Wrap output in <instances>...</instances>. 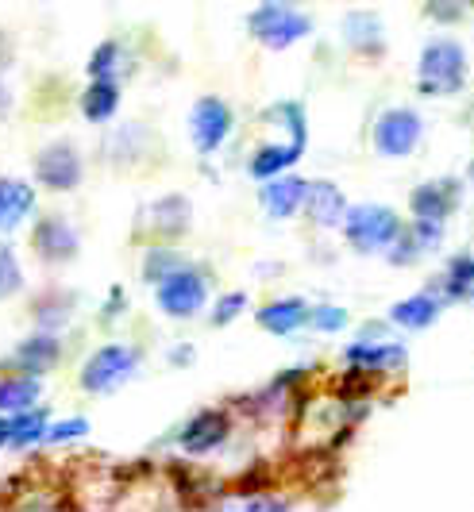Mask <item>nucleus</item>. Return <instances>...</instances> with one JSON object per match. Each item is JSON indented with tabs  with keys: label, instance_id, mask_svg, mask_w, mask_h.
I'll list each match as a JSON object with an SVG mask.
<instances>
[{
	"label": "nucleus",
	"instance_id": "obj_24",
	"mask_svg": "<svg viewBox=\"0 0 474 512\" xmlns=\"http://www.w3.org/2000/svg\"><path fill=\"white\" fill-rule=\"evenodd\" d=\"M474 293V255H455L444 274V297L448 301H471Z\"/></svg>",
	"mask_w": 474,
	"mask_h": 512
},
{
	"label": "nucleus",
	"instance_id": "obj_15",
	"mask_svg": "<svg viewBox=\"0 0 474 512\" xmlns=\"http://www.w3.org/2000/svg\"><path fill=\"white\" fill-rule=\"evenodd\" d=\"M305 212L309 220L320 228H340L347 220V201L332 181H309V193H305Z\"/></svg>",
	"mask_w": 474,
	"mask_h": 512
},
{
	"label": "nucleus",
	"instance_id": "obj_13",
	"mask_svg": "<svg viewBox=\"0 0 474 512\" xmlns=\"http://www.w3.org/2000/svg\"><path fill=\"white\" fill-rule=\"evenodd\" d=\"M305 193H309V181L297 174H282V178L266 181L259 201L270 220H290L297 208H305Z\"/></svg>",
	"mask_w": 474,
	"mask_h": 512
},
{
	"label": "nucleus",
	"instance_id": "obj_14",
	"mask_svg": "<svg viewBox=\"0 0 474 512\" xmlns=\"http://www.w3.org/2000/svg\"><path fill=\"white\" fill-rule=\"evenodd\" d=\"M58 359H62V343L51 332L27 335L24 343L16 347V366H20V374H27V378H43L47 370L58 366Z\"/></svg>",
	"mask_w": 474,
	"mask_h": 512
},
{
	"label": "nucleus",
	"instance_id": "obj_35",
	"mask_svg": "<svg viewBox=\"0 0 474 512\" xmlns=\"http://www.w3.org/2000/svg\"><path fill=\"white\" fill-rule=\"evenodd\" d=\"M124 289H120V285H116V289H112V305H105V316H120V312H124Z\"/></svg>",
	"mask_w": 474,
	"mask_h": 512
},
{
	"label": "nucleus",
	"instance_id": "obj_26",
	"mask_svg": "<svg viewBox=\"0 0 474 512\" xmlns=\"http://www.w3.org/2000/svg\"><path fill=\"white\" fill-rule=\"evenodd\" d=\"M178 270H185V262L178 251H170V247H151V255H147V262H143V278L155 285H162L166 278H174Z\"/></svg>",
	"mask_w": 474,
	"mask_h": 512
},
{
	"label": "nucleus",
	"instance_id": "obj_31",
	"mask_svg": "<svg viewBox=\"0 0 474 512\" xmlns=\"http://www.w3.org/2000/svg\"><path fill=\"white\" fill-rule=\"evenodd\" d=\"M309 324H313L316 332H340L343 324H347V312L336 305H316L309 312Z\"/></svg>",
	"mask_w": 474,
	"mask_h": 512
},
{
	"label": "nucleus",
	"instance_id": "obj_33",
	"mask_svg": "<svg viewBox=\"0 0 474 512\" xmlns=\"http://www.w3.org/2000/svg\"><path fill=\"white\" fill-rule=\"evenodd\" d=\"M247 308V293H228V297H220L216 301V312H212V324H228V320H236L239 312Z\"/></svg>",
	"mask_w": 474,
	"mask_h": 512
},
{
	"label": "nucleus",
	"instance_id": "obj_2",
	"mask_svg": "<svg viewBox=\"0 0 474 512\" xmlns=\"http://www.w3.org/2000/svg\"><path fill=\"white\" fill-rule=\"evenodd\" d=\"M401 220H397L394 208L386 205H355L347 208V220H343V235L355 251L374 255V251H390L401 235Z\"/></svg>",
	"mask_w": 474,
	"mask_h": 512
},
{
	"label": "nucleus",
	"instance_id": "obj_29",
	"mask_svg": "<svg viewBox=\"0 0 474 512\" xmlns=\"http://www.w3.org/2000/svg\"><path fill=\"white\" fill-rule=\"evenodd\" d=\"M24 285V270H20V258L8 243H0V301H8L16 289Z\"/></svg>",
	"mask_w": 474,
	"mask_h": 512
},
{
	"label": "nucleus",
	"instance_id": "obj_21",
	"mask_svg": "<svg viewBox=\"0 0 474 512\" xmlns=\"http://www.w3.org/2000/svg\"><path fill=\"white\" fill-rule=\"evenodd\" d=\"M120 108V85L116 81H93L85 93H81V116L89 124H105L116 116Z\"/></svg>",
	"mask_w": 474,
	"mask_h": 512
},
{
	"label": "nucleus",
	"instance_id": "obj_20",
	"mask_svg": "<svg viewBox=\"0 0 474 512\" xmlns=\"http://www.w3.org/2000/svg\"><path fill=\"white\" fill-rule=\"evenodd\" d=\"M301 151H305V147H293V143H266V147L255 151L247 170H251V178L274 181V178H282L293 162L301 158Z\"/></svg>",
	"mask_w": 474,
	"mask_h": 512
},
{
	"label": "nucleus",
	"instance_id": "obj_36",
	"mask_svg": "<svg viewBox=\"0 0 474 512\" xmlns=\"http://www.w3.org/2000/svg\"><path fill=\"white\" fill-rule=\"evenodd\" d=\"M189 359H193V347H189V343H182V347L170 351V362H174V366H185Z\"/></svg>",
	"mask_w": 474,
	"mask_h": 512
},
{
	"label": "nucleus",
	"instance_id": "obj_7",
	"mask_svg": "<svg viewBox=\"0 0 474 512\" xmlns=\"http://www.w3.org/2000/svg\"><path fill=\"white\" fill-rule=\"evenodd\" d=\"M205 297H209V285H205V278H201L197 270H189V266L158 285V308H162L166 316H174V320L197 316V312L205 308Z\"/></svg>",
	"mask_w": 474,
	"mask_h": 512
},
{
	"label": "nucleus",
	"instance_id": "obj_19",
	"mask_svg": "<svg viewBox=\"0 0 474 512\" xmlns=\"http://www.w3.org/2000/svg\"><path fill=\"white\" fill-rule=\"evenodd\" d=\"M343 39L355 47L359 54H382L386 35H382V20L374 12H347L343 16Z\"/></svg>",
	"mask_w": 474,
	"mask_h": 512
},
{
	"label": "nucleus",
	"instance_id": "obj_27",
	"mask_svg": "<svg viewBox=\"0 0 474 512\" xmlns=\"http://www.w3.org/2000/svg\"><path fill=\"white\" fill-rule=\"evenodd\" d=\"M274 120H282V128L290 131V143L293 147H305L309 143V128H305V108L297 101H282L270 108Z\"/></svg>",
	"mask_w": 474,
	"mask_h": 512
},
{
	"label": "nucleus",
	"instance_id": "obj_11",
	"mask_svg": "<svg viewBox=\"0 0 474 512\" xmlns=\"http://www.w3.org/2000/svg\"><path fill=\"white\" fill-rule=\"evenodd\" d=\"M228 432H232V420H228V412L201 409L182 428L185 455H209V451H216V447L228 439Z\"/></svg>",
	"mask_w": 474,
	"mask_h": 512
},
{
	"label": "nucleus",
	"instance_id": "obj_5",
	"mask_svg": "<svg viewBox=\"0 0 474 512\" xmlns=\"http://www.w3.org/2000/svg\"><path fill=\"white\" fill-rule=\"evenodd\" d=\"M424 135V120L421 112L413 108H386L374 124V151L382 158H405V154L417 151Z\"/></svg>",
	"mask_w": 474,
	"mask_h": 512
},
{
	"label": "nucleus",
	"instance_id": "obj_32",
	"mask_svg": "<svg viewBox=\"0 0 474 512\" xmlns=\"http://www.w3.org/2000/svg\"><path fill=\"white\" fill-rule=\"evenodd\" d=\"M89 432V420H81V416H74V420H62V424H51L47 428V439L43 443H70V439H78Z\"/></svg>",
	"mask_w": 474,
	"mask_h": 512
},
{
	"label": "nucleus",
	"instance_id": "obj_22",
	"mask_svg": "<svg viewBox=\"0 0 474 512\" xmlns=\"http://www.w3.org/2000/svg\"><path fill=\"white\" fill-rule=\"evenodd\" d=\"M39 401V378H27V374H8L0 378V412H31Z\"/></svg>",
	"mask_w": 474,
	"mask_h": 512
},
{
	"label": "nucleus",
	"instance_id": "obj_3",
	"mask_svg": "<svg viewBox=\"0 0 474 512\" xmlns=\"http://www.w3.org/2000/svg\"><path fill=\"white\" fill-rule=\"evenodd\" d=\"M251 35L270 47V51H286L297 39H305L313 31V20L305 12H297L293 4H259L251 16H247Z\"/></svg>",
	"mask_w": 474,
	"mask_h": 512
},
{
	"label": "nucleus",
	"instance_id": "obj_18",
	"mask_svg": "<svg viewBox=\"0 0 474 512\" xmlns=\"http://www.w3.org/2000/svg\"><path fill=\"white\" fill-rule=\"evenodd\" d=\"M35 208V189L20 178H0V231H16Z\"/></svg>",
	"mask_w": 474,
	"mask_h": 512
},
{
	"label": "nucleus",
	"instance_id": "obj_6",
	"mask_svg": "<svg viewBox=\"0 0 474 512\" xmlns=\"http://www.w3.org/2000/svg\"><path fill=\"white\" fill-rule=\"evenodd\" d=\"M232 124H236V116H232V108L224 101H216V97H201V101L193 104V112H189V135H193V147L201 154H212L220 151V143L232 135Z\"/></svg>",
	"mask_w": 474,
	"mask_h": 512
},
{
	"label": "nucleus",
	"instance_id": "obj_38",
	"mask_svg": "<svg viewBox=\"0 0 474 512\" xmlns=\"http://www.w3.org/2000/svg\"><path fill=\"white\" fill-rule=\"evenodd\" d=\"M8 104H12V97H8V85H4V77H0V116L8 112Z\"/></svg>",
	"mask_w": 474,
	"mask_h": 512
},
{
	"label": "nucleus",
	"instance_id": "obj_12",
	"mask_svg": "<svg viewBox=\"0 0 474 512\" xmlns=\"http://www.w3.org/2000/svg\"><path fill=\"white\" fill-rule=\"evenodd\" d=\"M78 231L70 228V220L62 216H43L35 224V255L43 262H70L78 255Z\"/></svg>",
	"mask_w": 474,
	"mask_h": 512
},
{
	"label": "nucleus",
	"instance_id": "obj_37",
	"mask_svg": "<svg viewBox=\"0 0 474 512\" xmlns=\"http://www.w3.org/2000/svg\"><path fill=\"white\" fill-rule=\"evenodd\" d=\"M12 443V416H0V447Z\"/></svg>",
	"mask_w": 474,
	"mask_h": 512
},
{
	"label": "nucleus",
	"instance_id": "obj_10",
	"mask_svg": "<svg viewBox=\"0 0 474 512\" xmlns=\"http://www.w3.org/2000/svg\"><path fill=\"white\" fill-rule=\"evenodd\" d=\"M35 178L54 193H66L81 181V154L70 143H51L35 158Z\"/></svg>",
	"mask_w": 474,
	"mask_h": 512
},
{
	"label": "nucleus",
	"instance_id": "obj_28",
	"mask_svg": "<svg viewBox=\"0 0 474 512\" xmlns=\"http://www.w3.org/2000/svg\"><path fill=\"white\" fill-rule=\"evenodd\" d=\"M70 305H74V297H70V293H54L51 301L43 297V301L35 305V320H39V328L54 335L58 324H66V320H70Z\"/></svg>",
	"mask_w": 474,
	"mask_h": 512
},
{
	"label": "nucleus",
	"instance_id": "obj_8",
	"mask_svg": "<svg viewBox=\"0 0 474 512\" xmlns=\"http://www.w3.org/2000/svg\"><path fill=\"white\" fill-rule=\"evenodd\" d=\"M459 201H463V181L444 178V181H424V185H417L413 197H409V208H413V220L448 228V216L459 208Z\"/></svg>",
	"mask_w": 474,
	"mask_h": 512
},
{
	"label": "nucleus",
	"instance_id": "obj_9",
	"mask_svg": "<svg viewBox=\"0 0 474 512\" xmlns=\"http://www.w3.org/2000/svg\"><path fill=\"white\" fill-rule=\"evenodd\" d=\"M343 362L359 374H390L397 366H405V343L390 339H355L343 347Z\"/></svg>",
	"mask_w": 474,
	"mask_h": 512
},
{
	"label": "nucleus",
	"instance_id": "obj_4",
	"mask_svg": "<svg viewBox=\"0 0 474 512\" xmlns=\"http://www.w3.org/2000/svg\"><path fill=\"white\" fill-rule=\"evenodd\" d=\"M135 366H139V351L124 347V343H108V347H101L93 359L85 362L81 389H89V393H112V389H120V385L132 378Z\"/></svg>",
	"mask_w": 474,
	"mask_h": 512
},
{
	"label": "nucleus",
	"instance_id": "obj_34",
	"mask_svg": "<svg viewBox=\"0 0 474 512\" xmlns=\"http://www.w3.org/2000/svg\"><path fill=\"white\" fill-rule=\"evenodd\" d=\"M428 16H436V20H459L463 8H459V4H451V8H444V4H428Z\"/></svg>",
	"mask_w": 474,
	"mask_h": 512
},
{
	"label": "nucleus",
	"instance_id": "obj_23",
	"mask_svg": "<svg viewBox=\"0 0 474 512\" xmlns=\"http://www.w3.org/2000/svg\"><path fill=\"white\" fill-rule=\"evenodd\" d=\"M151 216H155V228L162 235H182L189 228V216H193V208L185 201L182 193H170V197H162L151 205Z\"/></svg>",
	"mask_w": 474,
	"mask_h": 512
},
{
	"label": "nucleus",
	"instance_id": "obj_25",
	"mask_svg": "<svg viewBox=\"0 0 474 512\" xmlns=\"http://www.w3.org/2000/svg\"><path fill=\"white\" fill-rule=\"evenodd\" d=\"M47 412L43 409H31V412H20V416H12V443L8 447H31V443H39V439H47Z\"/></svg>",
	"mask_w": 474,
	"mask_h": 512
},
{
	"label": "nucleus",
	"instance_id": "obj_39",
	"mask_svg": "<svg viewBox=\"0 0 474 512\" xmlns=\"http://www.w3.org/2000/svg\"><path fill=\"white\" fill-rule=\"evenodd\" d=\"M471 181H474V162H471Z\"/></svg>",
	"mask_w": 474,
	"mask_h": 512
},
{
	"label": "nucleus",
	"instance_id": "obj_16",
	"mask_svg": "<svg viewBox=\"0 0 474 512\" xmlns=\"http://www.w3.org/2000/svg\"><path fill=\"white\" fill-rule=\"evenodd\" d=\"M440 312H444V297L440 293H413V297H405V301H397L390 308V320H394L397 328L424 332V328H432L440 320Z\"/></svg>",
	"mask_w": 474,
	"mask_h": 512
},
{
	"label": "nucleus",
	"instance_id": "obj_1",
	"mask_svg": "<svg viewBox=\"0 0 474 512\" xmlns=\"http://www.w3.org/2000/svg\"><path fill=\"white\" fill-rule=\"evenodd\" d=\"M463 81H467V51L451 35L428 39L417 66V85L424 97H451L463 89Z\"/></svg>",
	"mask_w": 474,
	"mask_h": 512
},
{
	"label": "nucleus",
	"instance_id": "obj_30",
	"mask_svg": "<svg viewBox=\"0 0 474 512\" xmlns=\"http://www.w3.org/2000/svg\"><path fill=\"white\" fill-rule=\"evenodd\" d=\"M116 66H120V43L108 39L89 58V74H93V81H116Z\"/></svg>",
	"mask_w": 474,
	"mask_h": 512
},
{
	"label": "nucleus",
	"instance_id": "obj_17",
	"mask_svg": "<svg viewBox=\"0 0 474 512\" xmlns=\"http://www.w3.org/2000/svg\"><path fill=\"white\" fill-rule=\"evenodd\" d=\"M309 312H313V308L305 305L301 297H282V301H270L266 308H259L255 320H259V328L270 335H293L297 328L309 324Z\"/></svg>",
	"mask_w": 474,
	"mask_h": 512
}]
</instances>
